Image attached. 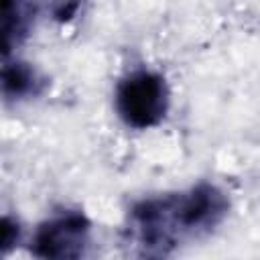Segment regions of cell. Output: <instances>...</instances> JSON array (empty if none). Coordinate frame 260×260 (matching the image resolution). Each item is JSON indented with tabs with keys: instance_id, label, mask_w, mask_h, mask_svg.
<instances>
[{
	"instance_id": "obj_1",
	"label": "cell",
	"mask_w": 260,
	"mask_h": 260,
	"mask_svg": "<svg viewBox=\"0 0 260 260\" xmlns=\"http://www.w3.org/2000/svg\"><path fill=\"white\" fill-rule=\"evenodd\" d=\"M128 232L140 256H169L187 238L177 193L138 201L130 209Z\"/></svg>"
},
{
	"instance_id": "obj_2",
	"label": "cell",
	"mask_w": 260,
	"mask_h": 260,
	"mask_svg": "<svg viewBox=\"0 0 260 260\" xmlns=\"http://www.w3.org/2000/svg\"><path fill=\"white\" fill-rule=\"evenodd\" d=\"M171 91L165 77L150 69H136L116 85V112L122 122L136 130H146L162 122L169 112Z\"/></svg>"
},
{
	"instance_id": "obj_3",
	"label": "cell",
	"mask_w": 260,
	"mask_h": 260,
	"mask_svg": "<svg viewBox=\"0 0 260 260\" xmlns=\"http://www.w3.org/2000/svg\"><path fill=\"white\" fill-rule=\"evenodd\" d=\"M91 223L81 211H63L39 225L32 238V254L39 258H79L89 244Z\"/></svg>"
},
{
	"instance_id": "obj_4",
	"label": "cell",
	"mask_w": 260,
	"mask_h": 260,
	"mask_svg": "<svg viewBox=\"0 0 260 260\" xmlns=\"http://www.w3.org/2000/svg\"><path fill=\"white\" fill-rule=\"evenodd\" d=\"M177 203L187 236L211 232L228 215L230 207L225 193L211 183H199L189 191L177 193Z\"/></svg>"
},
{
	"instance_id": "obj_5",
	"label": "cell",
	"mask_w": 260,
	"mask_h": 260,
	"mask_svg": "<svg viewBox=\"0 0 260 260\" xmlns=\"http://www.w3.org/2000/svg\"><path fill=\"white\" fill-rule=\"evenodd\" d=\"M43 87V79L30 63L6 61L2 67V93L8 100H22L37 95Z\"/></svg>"
},
{
	"instance_id": "obj_6",
	"label": "cell",
	"mask_w": 260,
	"mask_h": 260,
	"mask_svg": "<svg viewBox=\"0 0 260 260\" xmlns=\"http://www.w3.org/2000/svg\"><path fill=\"white\" fill-rule=\"evenodd\" d=\"M32 22V4L30 0H2V43L4 55L18 45Z\"/></svg>"
},
{
	"instance_id": "obj_7",
	"label": "cell",
	"mask_w": 260,
	"mask_h": 260,
	"mask_svg": "<svg viewBox=\"0 0 260 260\" xmlns=\"http://www.w3.org/2000/svg\"><path fill=\"white\" fill-rule=\"evenodd\" d=\"M81 0H51V12L59 22H69L77 16Z\"/></svg>"
},
{
	"instance_id": "obj_8",
	"label": "cell",
	"mask_w": 260,
	"mask_h": 260,
	"mask_svg": "<svg viewBox=\"0 0 260 260\" xmlns=\"http://www.w3.org/2000/svg\"><path fill=\"white\" fill-rule=\"evenodd\" d=\"M18 242V223L12 221L10 217H4L2 223H0V244H2V250L8 252V248L12 244Z\"/></svg>"
}]
</instances>
